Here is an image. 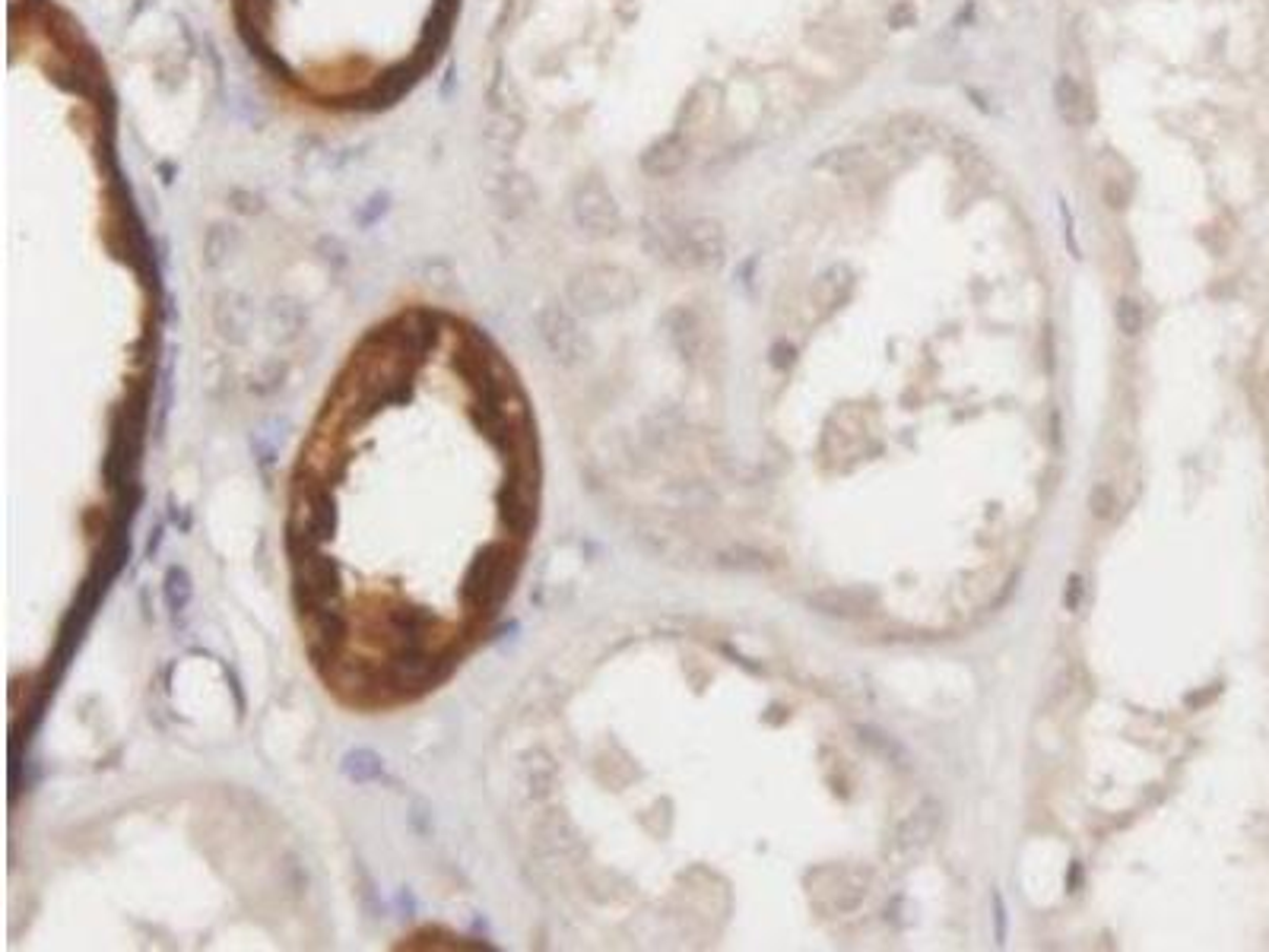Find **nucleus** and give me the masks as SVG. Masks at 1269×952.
<instances>
[{
	"label": "nucleus",
	"instance_id": "f257e3e1",
	"mask_svg": "<svg viewBox=\"0 0 1269 952\" xmlns=\"http://www.w3.org/2000/svg\"><path fill=\"white\" fill-rule=\"evenodd\" d=\"M536 511V426L505 353L436 305L368 327L290 492L293 594L324 683L368 712L445 683L511 597Z\"/></svg>",
	"mask_w": 1269,
	"mask_h": 952
},
{
	"label": "nucleus",
	"instance_id": "f03ea898",
	"mask_svg": "<svg viewBox=\"0 0 1269 952\" xmlns=\"http://www.w3.org/2000/svg\"><path fill=\"white\" fill-rule=\"evenodd\" d=\"M241 45L290 99L372 114L442 58L461 0H229Z\"/></svg>",
	"mask_w": 1269,
	"mask_h": 952
},
{
	"label": "nucleus",
	"instance_id": "7ed1b4c3",
	"mask_svg": "<svg viewBox=\"0 0 1269 952\" xmlns=\"http://www.w3.org/2000/svg\"><path fill=\"white\" fill-rule=\"evenodd\" d=\"M870 880L873 876L861 867H831V870L819 873L812 898H816V905H822L831 914H851L867 898Z\"/></svg>",
	"mask_w": 1269,
	"mask_h": 952
},
{
	"label": "nucleus",
	"instance_id": "20e7f679",
	"mask_svg": "<svg viewBox=\"0 0 1269 952\" xmlns=\"http://www.w3.org/2000/svg\"><path fill=\"white\" fill-rule=\"evenodd\" d=\"M943 124L930 121L921 111H898L886 121V141L905 156H924L939 147Z\"/></svg>",
	"mask_w": 1269,
	"mask_h": 952
},
{
	"label": "nucleus",
	"instance_id": "39448f33",
	"mask_svg": "<svg viewBox=\"0 0 1269 952\" xmlns=\"http://www.w3.org/2000/svg\"><path fill=\"white\" fill-rule=\"evenodd\" d=\"M939 147H943V153L955 163V169H958L965 178H971V182L994 178V166H991V160H987V153L977 147V141H971L968 133H961L958 127H949V124L943 127Z\"/></svg>",
	"mask_w": 1269,
	"mask_h": 952
},
{
	"label": "nucleus",
	"instance_id": "423d86ee",
	"mask_svg": "<svg viewBox=\"0 0 1269 952\" xmlns=\"http://www.w3.org/2000/svg\"><path fill=\"white\" fill-rule=\"evenodd\" d=\"M939 826H943V803H939V800H924L917 809H911V816L898 826V832H895V848H898V851L927 848V845L936 839Z\"/></svg>",
	"mask_w": 1269,
	"mask_h": 952
},
{
	"label": "nucleus",
	"instance_id": "0eeeda50",
	"mask_svg": "<svg viewBox=\"0 0 1269 952\" xmlns=\"http://www.w3.org/2000/svg\"><path fill=\"white\" fill-rule=\"evenodd\" d=\"M1054 108L1066 127H1088L1095 121V105L1079 80L1070 73H1060L1054 80Z\"/></svg>",
	"mask_w": 1269,
	"mask_h": 952
},
{
	"label": "nucleus",
	"instance_id": "6e6552de",
	"mask_svg": "<svg viewBox=\"0 0 1269 952\" xmlns=\"http://www.w3.org/2000/svg\"><path fill=\"white\" fill-rule=\"evenodd\" d=\"M851 287H854V270L848 263H831L828 270H822V274L816 277V283L809 290V299H812L816 309L834 312L844 299H848Z\"/></svg>",
	"mask_w": 1269,
	"mask_h": 952
},
{
	"label": "nucleus",
	"instance_id": "1a4fd4ad",
	"mask_svg": "<svg viewBox=\"0 0 1269 952\" xmlns=\"http://www.w3.org/2000/svg\"><path fill=\"white\" fill-rule=\"evenodd\" d=\"M867 147H861V144H848V147H834V150H825L822 156H816L812 160V169L816 172H825V175H831V178H851V175H858L864 166H867Z\"/></svg>",
	"mask_w": 1269,
	"mask_h": 952
},
{
	"label": "nucleus",
	"instance_id": "9d476101",
	"mask_svg": "<svg viewBox=\"0 0 1269 952\" xmlns=\"http://www.w3.org/2000/svg\"><path fill=\"white\" fill-rule=\"evenodd\" d=\"M858 734H861V740H864L873 753L886 756L892 765H908V762H911L908 749H905L895 737H889L886 731H880V727H873V724H861Z\"/></svg>",
	"mask_w": 1269,
	"mask_h": 952
},
{
	"label": "nucleus",
	"instance_id": "9b49d317",
	"mask_svg": "<svg viewBox=\"0 0 1269 952\" xmlns=\"http://www.w3.org/2000/svg\"><path fill=\"white\" fill-rule=\"evenodd\" d=\"M1143 321H1146V315H1143V305H1140L1137 299L1123 296V299L1117 302V327H1120V334L1137 337V334L1143 331Z\"/></svg>",
	"mask_w": 1269,
	"mask_h": 952
},
{
	"label": "nucleus",
	"instance_id": "f8f14e48",
	"mask_svg": "<svg viewBox=\"0 0 1269 952\" xmlns=\"http://www.w3.org/2000/svg\"><path fill=\"white\" fill-rule=\"evenodd\" d=\"M1088 508H1092V517H1095V521H1111V517L1117 514V492H1114L1107 483H1098V486L1092 489Z\"/></svg>",
	"mask_w": 1269,
	"mask_h": 952
},
{
	"label": "nucleus",
	"instance_id": "ddd939ff",
	"mask_svg": "<svg viewBox=\"0 0 1269 952\" xmlns=\"http://www.w3.org/2000/svg\"><path fill=\"white\" fill-rule=\"evenodd\" d=\"M851 597H854V594L844 597L841 591H834V594L812 597V607H819L822 613H834V616H851V613H858V610H851Z\"/></svg>",
	"mask_w": 1269,
	"mask_h": 952
},
{
	"label": "nucleus",
	"instance_id": "4468645a",
	"mask_svg": "<svg viewBox=\"0 0 1269 952\" xmlns=\"http://www.w3.org/2000/svg\"><path fill=\"white\" fill-rule=\"evenodd\" d=\"M1082 600H1085V581H1082L1079 575H1070V581H1066V594H1063L1066 610H1070V613L1082 610Z\"/></svg>",
	"mask_w": 1269,
	"mask_h": 952
},
{
	"label": "nucleus",
	"instance_id": "2eb2a0df",
	"mask_svg": "<svg viewBox=\"0 0 1269 952\" xmlns=\"http://www.w3.org/2000/svg\"><path fill=\"white\" fill-rule=\"evenodd\" d=\"M994 933H997V943H1007V905H1003V895L1000 892H994Z\"/></svg>",
	"mask_w": 1269,
	"mask_h": 952
},
{
	"label": "nucleus",
	"instance_id": "dca6fc26",
	"mask_svg": "<svg viewBox=\"0 0 1269 952\" xmlns=\"http://www.w3.org/2000/svg\"><path fill=\"white\" fill-rule=\"evenodd\" d=\"M1060 216H1063V226H1066V245H1070V251L1079 257V248H1076V235H1073V223H1070V210H1066V204L1060 200Z\"/></svg>",
	"mask_w": 1269,
	"mask_h": 952
}]
</instances>
